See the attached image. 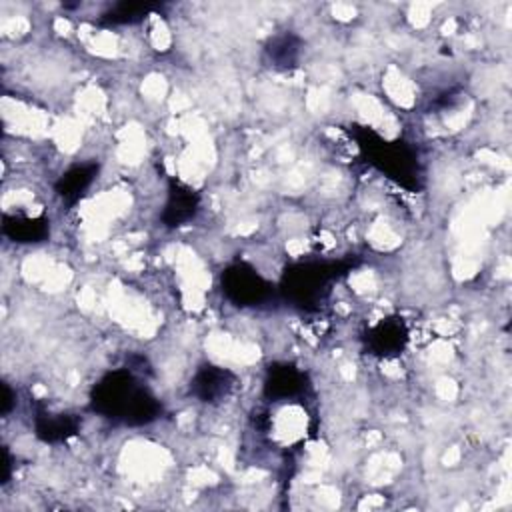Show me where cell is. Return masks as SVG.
<instances>
[{
	"label": "cell",
	"mask_w": 512,
	"mask_h": 512,
	"mask_svg": "<svg viewBox=\"0 0 512 512\" xmlns=\"http://www.w3.org/2000/svg\"><path fill=\"white\" fill-rule=\"evenodd\" d=\"M4 390V401H3V414H8V410H11V406H12V393H11V388H8V385L3 386Z\"/></svg>",
	"instance_id": "12"
},
{
	"label": "cell",
	"mask_w": 512,
	"mask_h": 512,
	"mask_svg": "<svg viewBox=\"0 0 512 512\" xmlns=\"http://www.w3.org/2000/svg\"><path fill=\"white\" fill-rule=\"evenodd\" d=\"M234 383H237V378H234V375L229 370L218 367H202L197 372V377L192 378L191 390L202 402L213 404L221 402L223 398L229 396L232 393Z\"/></svg>",
	"instance_id": "3"
},
{
	"label": "cell",
	"mask_w": 512,
	"mask_h": 512,
	"mask_svg": "<svg viewBox=\"0 0 512 512\" xmlns=\"http://www.w3.org/2000/svg\"><path fill=\"white\" fill-rule=\"evenodd\" d=\"M303 388V375L292 367L271 370V377L266 380V394L271 398H290Z\"/></svg>",
	"instance_id": "8"
},
{
	"label": "cell",
	"mask_w": 512,
	"mask_h": 512,
	"mask_svg": "<svg viewBox=\"0 0 512 512\" xmlns=\"http://www.w3.org/2000/svg\"><path fill=\"white\" fill-rule=\"evenodd\" d=\"M150 6L142 4H117L110 12L104 14V20L110 24H133L142 20L149 14Z\"/></svg>",
	"instance_id": "11"
},
{
	"label": "cell",
	"mask_w": 512,
	"mask_h": 512,
	"mask_svg": "<svg viewBox=\"0 0 512 512\" xmlns=\"http://www.w3.org/2000/svg\"><path fill=\"white\" fill-rule=\"evenodd\" d=\"M199 210V197L186 186L176 184L170 189L168 202L165 207V215H162V221L168 226H181L184 223H189L191 218L197 215Z\"/></svg>",
	"instance_id": "4"
},
{
	"label": "cell",
	"mask_w": 512,
	"mask_h": 512,
	"mask_svg": "<svg viewBox=\"0 0 512 512\" xmlns=\"http://www.w3.org/2000/svg\"><path fill=\"white\" fill-rule=\"evenodd\" d=\"M96 170H99V167L94 165L75 167L72 170H69V173L61 178V183L56 184V191H59L61 199L67 202H77L80 199V194H83L88 189V184L93 183Z\"/></svg>",
	"instance_id": "7"
},
{
	"label": "cell",
	"mask_w": 512,
	"mask_h": 512,
	"mask_svg": "<svg viewBox=\"0 0 512 512\" xmlns=\"http://www.w3.org/2000/svg\"><path fill=\"white\" fill-rule=\"evenodd\" d=\"M223 290L239 306H256L271 295L268 282L245 264H237L224 272Z\"/></svg>",
	"instance_id": "2"
},
{
	"label": "cell",
	"mask_w": 512,
	"mask_h": 512,
	"mask_svg": "<svg viewBox=\"0 0 512 512\" xmlns=\"http://www.w3.org/2000/svg\"><path fill=\"white\" fill-rule=\"evenodd\" d=\"M4 234L14 242H40L46 239L48 223L45 218L4 216Z\"/></svg>",
	"instance_id": "6"
},
{
	"label": "cell",
	"mask_w": 512,
	"mask_h": 512,
	"mask_svg": "<svg viewBox=\"0 0 512 512\" xmlns=\"http://www.w3.org/2000/svg\"><path fill=\"white\" fill-rule=\"evenodd\" d=\"M406 329L401 321H385L370 332V351L380 356L401 353L406 345Z\"/></svg>",
	"instance_id": "5"
},
{
	"label": "cell",
	"mask_w": 512,
	"mask_h": 512,
	"mask_svg": "<svg viewBox=\"0 0 512 512\" xmlns=\"http://www.w3.org/2000/svg\"><path fill=\"white\" fill-rule=\"evenodd\" d=\"M77 422L64 417V414H59L56 419H45L40 417L37 422V435L38 438H43L45 443H61V441H67L69 436L77 435Z\"/></svg>",
	"instance_id": "9"
},
{
	"label": "cell",
	"mask_w": 512,
	"mask_h": 512,
	"mask_svg": "<svg viewBox=\"0 0 512 512\" xmlns=\"http://www.w3.org/2000/svg\"><path fill=\"white\" fill-rule=\"evenodd\" d=\"M300 43L297 37L292 35H282L279 38H274L271 46L266 48L268 56H271V61L274 62V67L279 69H289V67H295L298 62V56H300Z\"/></svg>",
	"instance_id": "10"
},
{
	"label": "cell",
	"mask_w": 512,
	"mask_h": 512,
	"mask_svg": "<svg viewBox=\"0 0 512 512\" xmlns=\"http://www.w3.org/2000/svg\"><path fill=\"white\" fill-rule=\"evenodd\" d=\"M93 406L104 417L126 425H149L160 412L157 398L138 386L133 375L125 370L112 372L94 386Z\"/></svg>",
	"instance_id": "1"
}]
</instances>
